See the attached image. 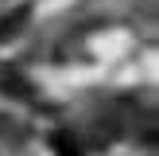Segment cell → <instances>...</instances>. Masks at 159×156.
Instances as JSON below:
<instances>
[{
  "instance_id": "cell-1",
  "label": "cell",
  "mask_w": 159,
  "mask_h": 156,
  "mask_svg": "<svg viewBox=\"0 0 159 156\" xmlns=\"http://www.w3.org/2000/svg\"><path fill=\"white\" fill-rule=\"evenodd\" d=\"M23 20H27V12H23V8H20V12H12L4 23H0V39H8L12 31H20V27H23Z\"/></svg>"
},
{
  "instance_id": "cell-2",
  "label": "cell",
  "mask_w": 159,
  "mask_h": 156,
  "mask_svg": "<svg viewBox=\"0 0 159 156\" xmlns=\"http://www.w3.org/2000/svg\"><path fill=\"white\" fill-rule=\"evenodd\" d=\"M51 144L58 148L62 156H82V148H74V144H70V137H66V133H54V140H51Z\"/></svg>"
}]
</instances>
